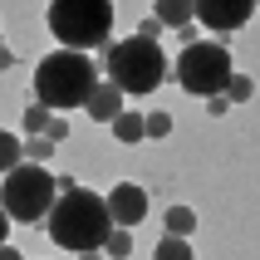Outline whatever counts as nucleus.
<instances>
[{
	"label": "nucleus",
	"mask_w": 260,
	"mask_h": 260,
	"mask_svg": "<svg viewBox=\"0 0 260 260\" xmlns=\"http://www.w3.org/2000/svg\"><path fill=\"white\" fill-rule=\"evenodd\" d=\"M44 231L54 241L59 250H74V255H84V250H103L108 231H113V221H108V206H103L99 191H59L54 206L44 211Z\"/></svg>",
	"instance_id": "f257e3e1"
},
{
	"label": "nucleus",
	"mask_w": 260,
	"mask_h": 260,
	"mask_svg": "<svg viewBox=\"0 0 260 260\" xmlns=\"http://www.w3.org/2000/svg\"><path fill=\"white\" fill-rule=\"evenodd\" d=\"M99 84V64L79 49H49V54L35 64V99L49 113H64V108H84L88 88Z\"/></svg>",
	"instance_id": "f03ea898"
},
{
	"label": "nucleus",
	"mask_w": 260,
	"mask_h": 260,
	"mask_svg": "<svg viewBox=\"0 0 260 260\" xmlns=\"http://www.w3.org/2000/svg\"><path fill=\"white\" fill-rule=\"evenodd\" d=\"M103 69H108V84L123 93V99H143V93H152V88H162V79H167V54H162L157 40H118L108 44V54H103Z\"/></svg>",
	"instance_id": "7ed1b4c3"
},
{
	"label": "nucleus",
	"mask_w": 260,
	"mask_h": 260,
	"mask_svg": "<svg viewBox=\"0 0 260 260\" xmlns=\"http://www.w3.org/2000/svg\"><path fill=\"white\" fill-rule=\"evenodd\" d=\"M44 25L59 40V49H99L113 35V0H49Z\"/></svg>",
	"instance_id": "20e7f679"
},
{
	"label": "nucleus",
	"mask_w": 260,
	"mask_h": 260,
	"mask_svg": "<svg viewBox=\"0 0 260 260\" xmlns=\"http://www.w3.org/2000/svg\"><path fill=\"white\" fill-rule=\"evenodd\" d=\"M54 197H59V187L40 162H20L0 182V211L10 221H44V211L54 206Z\"/></svg>",
	"instance_id": "39448f33"
},
{
	"label": "nucleus",
	"mask_w": 260,
	"mask_h": 260,
	"mask_svg": "<svg viewBox=\"0 0 260 260\" xmlns=\"http://www.w3.org/2000/svg\"><path fill=\"white\" fill-rule=\"evenodd\" d=\"M231 49L216 40H197L182 49V59H177V84L187 88V93H197V99H216V93H226V79H231Z\"/></svg>",
	"instance_id": "423d86ee"
},
{
	"label": "nucleus",
	"mask_w": 260,
	"mask_h": 260,
	"mask_svg": "<svg viewBox=\"0 0 260 260\" xmlns=\"http://www.w3.org/2000/svg\"><path fill=\"white\" fill-rule=\"evenodd\" d=\"M255 10V0H191V20L206 29H221V35H231L241 29Z\"/></svg>",
	"instance_id": "0eeeda50"
},
{
	"label": "nucleus",
	"mask_w": 260,
	"mask_h": 260,
	"mask_svg": "<svg viewBox=\"0 0 260 260\" xmlns=\"http://www.w3.org/2000/svg\"><path fill=\"white\" fill-rule=\"evenodd\" d=\"M103 206H108V221H113V226L133 231V226H143V216H147V191L138 187V182H118V187L103 197Z\"/></svg>",
	"instance_id": "6e6552de"
},
{
	"label": "nucleus",
	"mask_w": 260,
	"mask_h": 260,
	"mask_svg": "<svg viewBox=\"0 0 260 260\" xmlns=\"http://www.w3.org/2000/svg\"><path fill=\"white\" fill-rule=\"evenodd\" d=\"M84 108H88V118H93V123H113V118L123 113V93H118V88L108 84V79H99V84L88 88Z\"/></svg>",
	"instance_id": "1a4fd4ad"
},
{
	"label": "nucleus",
	"mask_w": 260,
	"mask_h": 260,
	"mask_svg": "<svg viewBox=\"0 0 260 260\" xmlns=\"http://www.w3.org/2000/svg\"><path fill=\"white\" fill-rule=\"evenodd\" d=\"M152 20H157L162 29H167V25H172V29L191 25V0H152Z\"/></svg>",
	"instance_id": "9d476101"
},
{
	"label": "nucleus",
	"mask_w": 260,
	"mask_h": 260,
	"mask_svg": "<svg viewBox=\"0 0 260 260\" xmlns=\"http://www.w3.org/2000/svg\"><path fill=\"white\" fill-rule=\"evenodd\" d=\"M108 128H113L118 143H128V147H133V143H143V113H133V108H123V113H118Z\"/></svg>",
	"instance_id": "9b49d317"
},
{
	"label": "nucleus",
	"mask_w": 260,
	"mask_h": 260,
	"mask_svg": "<svg viewBox=\"0 0 260 260\" xmlns=\"http://www.w3.org/2000/svg\"><path fill=\"white\" fill-rule=\"evenodd\" d=\"M197 231V211L191 206H167V236H191Z\"/></svg>",
	"instance_id": "f8f14e48"
},
{
	"label": "nucleus",
	"mask_w": 260,
	"mask_h": 260,
	"mask_svg": "<svg viewBox=\"0 0 260 260\" xmlns=\"http://www.w3.org/2000/svg\"><path fill=\"white\" fill-rule=\"evenodd\" d=\"M157 260H197L187 246V236H162L157 241Z\"/></svg>",
	"instance_id": "ddd939ff"
},
{
	"label": "nucleus",
	"mask_w": 260,
	"mask_h": 260,
	"mask_svg": "<svg viewBox=\"0 0 260 260\" xmlns=\"http://www.w3.org/2000/svg\"><path fill=\"white\" fill-rule=\"evenodd\" d=\"M103 250H108L113 260H128V255H133V231L113 226V231H108V241H103Z\"/></svg>",
	"instance_id": "4468645a"
},
{
	"label": "nucleus",
	"mask_w": 260,
	"mask_h": 260,
	"mask_svg": "<svg viewBox=\"0 0 260 260\" xmlns=\"http://www.w3.org/2000/svg\"><path fill=\"white\" fill-rule=\"evenodd\" d=\"M10 167H20V138L0 128V177L10 172Z\"/></svg>",
	"instance_id": "2eb2a0df"
},
{
	"label": "nucleus",
	"mask_w": 260,
	"mask_h": 260,
	"mask_svg": "<svg viewBox=\"0 0 260 260\" xmlns=\"http://www.w3.org/2000/svg\"><path fill=\"white\" fill-rule=\"evenodd\" d=\"M49 152H54V143L49 138H29V143H20V162H49Z\"/></svg>",
	"instance_id": "dca6fc26"
},
{
	"label": "nucleus",
	"mask_w": 260,
	"mask_h": 260,
	"mask_svg": "<svg viewBox=\"0 0 260 260\" xmlns=\"http://www.w3.org/2000/svg\"><path fill=\"white\" fill-rule=\"evenodd\" d=\"M250 93H255V84H250L246 74H231V79H226V93H221V99H226V103H246Z\"/></svg>",
	"instance_id": "f3484780"
},
{
	"label": "nucleus",
	"mask_w": 260,
	"mask_h": 260,
	"mask_svg": "<svg viewBox=\"0 0 260 260\" xmlns=\"http://www.w3.org/2000/svg\"><path fill=\"white\" fill-rule=\"evenodd\" d=\"M44 123H49V108L29 103V108H25V133H29V138H40V133H44Z\"/></svg>",
	"instance_id": "a211bd4d"
},
{
	"label": "nucleus",
	"mask_w": 260,
	"mask_h": 260,
	"mask_svg": "<svg viewBox=\"0 0 260 260\" xmlns=\"http://www.w3.org/2000/svg\"><path fill=\"white\" fill-rule=\"evenodd\" d=\"M167 133H172V118L167 113H147L143 118V138H167Z\"/></svg>",
	"instance_id": "6ab92c4d"
},
{
	"label": "nucleus",
	"mask_w": 260,
	"mask_h": 260,
	"mask_svg": "<svg viewBox=\"0 0 260 260\" xmlns=\"http://www.w3.org/2000/svg\"><path fill=\"white\" fill-rule=\"evenodd\" d=\"M40 138H49V143H64V138H69V123H64V113H49V123H44V133H40Z\"/></svg>",
	"instance_id": "aec40b11"
},
{
	"label": "nucleus",
	"mask_w": 260,
	"mask_h": 260,
	"mask_svg": "<svg viewBox=\"0 0 260 260\" xmlns=\"http://www.w3.org/2000/svg\"><path fill=\"white\" fill-rule=\"evenodd\" d=\"M157 35H162V25H157V20H152V15H147L143 25H138V40H157Z\"/></svg>",
	"instance_id": "412c9836"
},
{
	"label": "nucleus",
	"mask_w": 260,
	"mask_h": 260,
	"mask_svg": "<svg viewBox=\"0 0 260 260\" xmlns=\"http://www.w3.org/2000/svg\"><path fill=\"white\" fill-rule=\"evenodd\" d=\"M226 108H231V103L221 99V93H216V99H206V113H211V118H221V113H226Z\"/></svg>",
	"instance_id": "4be33fe9"
},
{
	"label": "nucleus",
	"mask_w": 260,
	"mask_h": 260,
	"mask_svg": "<svg viewBox=\"0 0 260 260\" xmlns=\"http://www.w3.org/2000/svg\"><path fill=\"white\" fill-rule=\"evenodd\" d=\"M0 260H25V255H20L15 246H0Z\"/></svg>",
	"instance_id": "5701e85b"
},
{
	"label": "nucleus",
	"mask_w": 260,
	"mask_h": 260,
	"mask_svg": "<svg viewBox=\"0 0 260 260\" xmlns=\"http://www.w3.org/2000/svg\"><path fill=\"white\" fill-rule=\"evenodd\" d=\"M5 236H10V216L0 211V246H5Z\"/></svg>",
	"instance_id": "b1692460"
},
{
	"label": "nucleus",
	"mask_w": 260,
	"mask_h": 260,
	"mask_svg": "<svg viewBox=\"0 0 260 260\" xmlns=\"http://www.w3.org/2000/svg\"><path fill=\"white\" fill-rule=\"evenodd\" d=\"M10 64H15V54L5 49V44H0V69H10Z\"/></svg>",
	"instance_id": "393cba45"
},
{
	"label": "nucleus",
	"mask_w": 260,
	"mask_h": 260,
	"mask_svg": "<svg viewBox=\"0 0 260 260\" xmlns=\"http://www.w3.org/2000/svg\"><path fill=\"white\" fill-rule=\"evenodd\" d=\"M79 260H99V250H84V255H79Z\"/></svg>",
	"instance_id": "a878e982"
}]
</instances>
